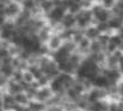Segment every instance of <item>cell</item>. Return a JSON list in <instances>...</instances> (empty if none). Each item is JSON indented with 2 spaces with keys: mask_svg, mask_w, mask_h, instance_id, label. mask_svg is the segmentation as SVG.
I'll list each match as a JSON object with an SVG mask.
<instances>
[{
  "mask_svg": "<svg viewBox=\"0 0 123 111\" xmlns=\"http://www.w3.org/2000/svg\"><path fill=\"white\" fill-rule=\"evenodd\" d=\"M12 59L13 57H11V56H7V57L1 59V65H11L12 63Z\"/></svg>",
  "mask_w": 123,
  "mask_h": 111,
  "instance_id": "836d02e7",
  "label": "cell"
},
{
  "mask_svg": "<svg viewBox=\"0 0 123 111\" xmlns=\"http://www.w3.org/2000/svg\"><path fill=\"white\" fill-rule=\"evenodd\" d=\"M87 1H90V2H92V4H97V0H87Z\"/></svg>",
  "mask_w": 123,
  "mask_h": 111,
  "instance_id": "ab89813d",
  "label": "cell"
},
{
  "mask_svg": "<svg viewBox=\"0 0 123 111\" xmlns=\"http://www.w3.org/2000/svg\"><path fill=\"white\" fill-rule=\"evenodd\" d=\"M120 11H123V0H116V5H115Z\"/></svg>",
  "mask_w": 123,
  "mask_h": 111,
  "instance_id": "e575fe53",
  "label": "cell"
},
{
  "mask_svg": "<svg viewBox=\"0 0 123 111\" xmlns=\"http://www.w3.org/2000/svg\"><path fill=\"white\" fill-rule=\"evenodd\" d=\"M104 111H109V110H104Z\"/></svg>",
  "mask_w": 123,
  "mask_h": 111,
  "instance_id": "f6af8a7d",
  "label": "cell"
},
{
  "mask_svg": "<svg viewBox=\"0 0 123 111\" xmlns=\"http://www.w3.org/2000/svg\"><path fill=\"white\" fill-rule=\"evenodd\" d=\"M108 23H109L110 29H111L114 32H117V31L121 29V26L123 25V22L122 20H120L117 17H111V19H110Z\"/></svg>",
  "mask_w": 123,
  "mask_h": 111,
  "instance_id": "e0dca14e",
  "label": "cell"
},
{
  "mask_svg": "<svg viewBox=\"0 0 123 111\" xmlns=\"http://www.w3.org/2000/svg\"><path fill=\"white\" fill-rule=\"evenodd\" d=\"M118 49H120V50H121V51L123 53V43L121 44V45H120V48H118Z\"/></svg>",
  "mask_w": 123,
  "mask_h": 111,
  "instance_id": "60d3db41",
  "label": "cell"
},
{
  "mask_svg": "<svg viewBox=\"0 0 123 111\" xmlns=\"http://www.w3.org/2000/svg\"><path fill=\"white\" fill-rule=\"evenodd\" d=\"M93 84H94V87H98V88H108L110 86V82H109L108 78L102 75V74H99L94 78Z\"/></svg>",
  "mask_w": 123,
  "mask_h": 111,
  "instance_id": "30bf717a",
  "label": "cell"
},
{
  "mask_svg": "<svg viewBox=\"0 0 123 111\" xmlns=\"http://www.w3.org/2000/svg\"><path fill=\"white\" fill-rule=\"evenodd\" d=\"M74 111H81V110H79V109H77V110H74Z\"/></svg>",
  "mask_w": 123,
  "mask_h": 111,
  "instance_id": "ee69618b",
  "label": "cell"
},
{
  "mask_svg": "<svg viewBox=\"0 0 123 111\" xmlns=\"http://www.w3.org/2000/svg\"><path fill=\"white\" fill-rule=\"evenodd\" d=\"M23 8H22V5L19 2L11 1L5 8V16H6L7 19H14L17 16L20 14Z\"/></svg>",
  "mask_w": 123,
  "mask_h": 111,
  "instance_id": "6da1fadb",
  "label": "cell"
},
{
  "mask_svg": "<svg viewBox=\"0 0 123 111\" xmlns=\"http://www.w3.org/2000/svg\"><path fill=\"white\" fill-rule=\"evenodd\" d=\"M62 44H63V39L60 37V35L53 34V36L50 37V39L48 41V43H47L45 45L48 47L49 51H50V53H51V55H53V53L57 51V50L62 47Z\"/></svg>",
  "mask_w": 123,
  "mask_h": 111,
  "instance_id": "7a4b0ae2",
  "label": "cell"
},
{
  "mask_svg": "<svg viewBox=\"0 0 123 111\" xmlns=\"http://www.w3.org/2000/svg\"><path fill=\"white\" fill-rule=\"evenodd\" d=\"M36 79H35V76L32 75V73L29 71V69H26V71H24L23 72V81H25V82H28V84H32L34 81H35Z\"/></svg>",
  "mask_w": 123,
  "mask_h": 111,
  "instance_id": "d4e9b609",
  "label": "cell"
},
{
  "mask_svg": "<svg viewBox=\"0 0 123 111\" xmlns=\"http://www.w3.org/2000/svg\"><path fill=\"white\" fill-rule=\"evenodd\" d=\"M35 1H36V2H37V4H40V2H41L42 0H35Z\"/></svg>",
  "mask_w": 123,
  "mask_h": 111,
  "instance_id": "7bdbcfd3",
  "label": "cell"
},
{
  "mask_svg": "<svg viewBox=\"0 0 123 111\" xmlns=\"http://www.w3.org/2000/svg\"><path fill=\"white\" fill-rule=\"evenodd\" d=\"M45 111H65L62 105H53V106H47Z\"/></svg>",
  "mask_w": 123,
  "mask_h": 111,
  "instance_id": "1f68e13d",
  "label": "cell"
},
{
  "mask_svg": "<svg viewBox=\"0 0 123 111\" xmlns=\"http://www.w3.org/2000/svg\"><path fill=\"white\" fill-rule=\"evenodd\" d=\"M4 90H5V92H7V93H10L12 96H16V94H18L20 92H24L20 82H17V81H14L12 79H8V81L6 84V87Z\"/></svg>",
  "mask_w": 123,
  "mask_h": 111,
  "instance_id": "8992f818",
  "label": "cell"
},
{
  "mask_svg": "<svg viewBox=\"0 0 123 111\" xmlns=\"http://www.w3.org/2000/svg\"><path fill=\"white\" fill-rule=\"evenodd\" d=\"M65 98L66 99H68V100H71V102H74V103H77L80 98H81V96L78 93V92H75L72 87L71 88H67L66 90V94H65Z\"/></svg>",
  "mask_w": 123,
  "mask_h": 111,
  "instance_id": "2e32d148",
  "label": "cell"
},
{
  "mask_svg": "<svg viewBox=\"0 0 123 111\" xmlns=\"http://www.w3.org/2000/svg\"><path fill=\"white\" fill-rule=\"evenodd\" d=\"M84 34H85V37L86 38H88L90 41H94V39H97L99 35H100V32L98 31V29L96 28V25H91V26H88L85 31H84Z\"/></svg>",
  "mask_w": 123,
  "mask_h": 111,
  "instance_id": "7c38bea8",
  "label": "cell"
},
{
  "mask_svg": "<svg viewBox=\"0 0 123 111\" xmlns=\"http://www.w3.org/2000/svg\"><path fill=\"white\" fill-rule=\"evenodd\" d=\"M11 79H12V80H14V81H17V82H20V81H23V71L16 69Z\"/></svg>",
  "mask_w": 123,
  "mask_h": 111,
  "instance_id": "f1b7e54d",
  "label": "cell"
},
{
  "mask_svg": "<svg viewBox=\"0 0 123 111\" xmlns=\"http://www.w3.org/2000/svg\"><path fill=\"white\" fill-rule=\"evenodd\" d=\"M12 1H16V2H19V4H20V2H22L23 0H12Z\"/></svg>",
  "mask_w": 123,
  "mask_h": 111,
  "instance_id": "b9f144b4",
  "label": "cell"
},
{
  "mask_svg": "<svg viewBox=\"0 0 123 111\" xmlns=\"http://www.w3.org/2000/svg\"><path fill=\"white\" fill-rule=\"evenodd\" d=\"M74 31H75V29H63L59 35L60 37L63 39V42L65 41H69V39H72V37L74 35Z\"/></svg>",
  "mask_w": 123,
  "mask_h": 111,
  "instance_id": "ffe728a7",
  "label": "cell"
},
{
  "mask_svg": "<svg viewBox=\"0 0 123 111\" xmlns=\"http://www.w3.org/2000/svg\"><path fill=\"white\" fill-rule=\"evenodd\" d=\"M87 111H91V110H87Z\"/></svg>",
  "mask_w": 123,
  "mask_h": 111,
  "instance_id": "bcb514c9",
  "label": "cell"
},
{
  "mask_svg": "<svg viewBox=\"0 0 123 111\" xmlns=\"http://www.w3.org/2000/svg\"><path fill=\"white\" fill-rule=\"evenodd\" d=\"M73 1H74V2H77V4H81L84 0H73Z\"/></svg>",
  "mask_w": 123,
  "mask_h": 111,
  "instance_id": "f35d334b",
  "label": "cell"
},
{
  "mask_svg": "<svg viewBox=\"0 0 123 111\" xmlns=\"http://www.w3.org/2000/svg\"><path fill=\"white\" fill-rule=\"evenodd\" d=\"M53 96H54V92L51 91V88H50L49 86L40 87V88L37 90V93H36L35 100L41 102V103H47V100L50 99Z\"/></svg>",
  "mask_w": 123,
  "mask_h": 111,
  "instance_id": "3957f363",
  "label": "cell"
},
{
  "mask_svg": "<svg viewBox=\"0 0 123 111\" xmlns=\"http://www.w3.org/2000/svg\"><path fill=\"white\" fill-rule=\"evenodd\" d=\"M84 38H85L84 30H80V29H77V28H75V31H74V35H73V37H72V41L75 42L77 44H79Z\"/></svg>",
  "mask_w": 123,
  "mask_h": 111,
  "instance_id": "603a6c76",
  "label": "cell"
},
{
  "mask_svg": "<svg viewBox=\"0 0 123 111\" xmlns=\"http://www.w3.org/2000/svg\"><path fill=\"white\" fill-rule=\"evenodd\" d=\"M49 87L51 88V91L54 92V94H60V96H63V97H65V94H66V88H65L63 82L61 81L60 76L54 78V79L50 81Z\"/></svg>",
  "mask_w": 123,
  "mask_h": 111,
  "instance_id": "5b68a950",
  "label": "cell"
},
{
  "mask_svg": "<svg viewBox=\"0 0 123 111\" xmlns=\"http://www.w3.org/2000/svg\"><path fill=\"white\" fill-rule=\"evenodd\" d=\"M81 6H80V4H77V2H74L73 1V4L69 6V8H68V13H72V14H78L80 11H81Z\"/></svg>",
  "mask_w": 123,
  "mask_h": 111,
  "instance_id": "4316f807",
  "label": "cell"
},
{
  "mask_svg": "<svg viewBox=\"0 0 123 111\" xmlns=\"http://www.w3.org/2000/svg\"><path fill=\"white\" fill-rule=\"evenodd\" d=\"M2 102H4V110L5 111H12L13 106L17 104L14 100V96L5 92L2 96Z\"/></svg>",
  "mask_w": 123,
  "mask_h": 111,
  "instance_id": "9c48e42d",
  "label": "cell"
},
{
  "mask_svg": "<svg viewBox=\"0 0 123 111\" xmlns=\"http://www.w3.org/2000/svg\"><path fill=\"white\" fill-rule=\"evenodd\" d=\"M38 5L41 6L42 11H43V13H44L45 17H47V16H48L54 8H55V4H54L53 0H42Z\"/></svg>",
  "mask_w": 123,
  "mask_h": 111,
  "instance_id": "8fae6325",
  "label": "cell"
},
{
  "mask_svg": "<svg viewBox=\"0 0 123 111\" xmlns=\"http://www.w3.org/2000/svg\"><path fill=\"white\" fill-rule=\"evenodd\" d=\"M4 93H5V90L0 87V98H2V96H4Z\"/></svg>",
  "mask_w": 123,
  "mask_h": 111,
  "instance_id": "74e56055",
  "label": "cell"
},
{
  "mask_svg": "<svg viewBox=\"0 0 123 111\" xmlns=\"http://www.w3.org/2000/svg\"><path fill=\"white\" fill-rule=\"evenodd\" d=\"M109 111H120L118 102H109Z\"/></svg>",
  "mask_w": 123,
  "mask_h": 111,
  "instance_id": "f546056e",
  "label": "cell"
},
{
  "mask_svg": "<svg viewBox=\"0 0 123 111\" xmlns=\"http://www.w3.org/2000/svg\"><path fill=\"white\" fill-rule=\"evenodd\" d=\"M66 13H67V11L63 10L62 7H55V8H54V10L47 16V20H48V22L61 23Z\"/></svg>",
  "mask_w": 123,
  "mask_h": 111,
  "instance_id": "277c9868",
  "label": "cell"
},
{
  "mask_svg": "<svg viewBox=\"0 0 123 111\" xmlns=\"http://www.w3.org/2000/svg\"><path fill=\"white\" fill-rule=\"evenodd\" d=\"M61 24L65 29H75L77 28V17H75V14H72V13L67 12L65 14Z\"/></svg>",
  "mask_w": 123,
  "mask_h": 111,
  "instance_id": "ba28073f",
  "label": "cell"
},
{
  "mask_svg": "<svg viewBox=\"0 0 123 111\" xmlns=\"http://www.w3.org/2000/svg\"><path fill=\"white\" fill-rule=\"evenodd\" d=\"M90 51H91L92 54H97V53H100V51H103V47H102V44L98 42V39L91 41Z\"/></svg>",
  "mask_w": 123,
  "mask_h": 111,
  "instance_id": "44dd1931",
  "label": "cell"
},
{
  "mask_svg": "<svg viewBox=\"0 0 123 111\" xmlns=\"http://www.w3.org/2000/svg\"><path fill=\"white\" fill-rule=\"evenodd\" d=\"M110 42L114 43L115 45H117V47L120 48V45L123 43V37L120 36L117 32H115L114 35H111V37H110Z\"/></svg>",
  "mask_w": 123,
  "mask_h": 111,
  "instance_id": "484cf974",
  "label": "cell"
},
{
  "mask_svg": "<svg viewBox=\"0 0 123 111\" xmlns=\"http://www.w3.org/2000/svg\"><path fill=\"white\" fill-rule=\"evenodd\" d=\"M117 90H118V93H120V96L123 97V78L118 81V84H117Z\"/></svg>",
  "mask_w": 123,
  "mask_h": 111,
  "instance_id": "d6a6232c",
  "label": "cell"
},
{
  "mask_svg": "<svg viewBox=\"0 0 123 111\" xmlns=\"http://www.w3.org/2000/svg\"><path fill=\"white\" fill-rule=\"evenodd\" d=\"M117 34H118L120 36H122V37H123V25L121 26V29H120V30L117 31Z\"/></svg>",
  "mask_w": 123,
  "mask_h": 111,
  "instance_id": "8d00e7d4",
  "label": "cell"
},
{
  "mask_svg": "<svg viewBox=\"0 0 123 111\" xmlns=\"http://www.w3.org/2000/svg\"><path fill=\"white\" fill-rule=\"evenodd\" d=\"M51 36H53V29L49 25H47L45 28H43L37 32V39L41 44H47Z\"/></svg>",
  "mask_w": 123,
  "mask_h": 111,
  "instance_id": "52a82bcc",
  "label": "cell"
},
{
  "mask_svg": "<svg viewBox=\"0 0 123 111\" xmlns=\"http://www.w3.org/2000/svg\"><path fill=\"white\" fill-rule=\"evenodd\" d=\"M28 69L32 73V75L35 76V79H36V80L41 79L42 76L44 75V74H43V72H42V69L38 67V66H29V68H28Z\"/></svg>",
  "mask_w": 123,
  "mask_h": 111,
  "instance_id": "cb8c5ba5",
  "label": "cell"
},
{
  "mask_svg": "<svg viewBox=\"0 0 123 111\" xmlns=\"http://www.w3.org/2000/svg\"><path fill=\"white\" fill-rule=\"evenodd\" d=\"M62 48H65L67 51H69V53L72 54V53H74V51L78 49V44H77L75 42H73L72 39H69V41H65V42H63Z\"/></svg>",
  "mask_w": 123,
  "mask_h": 111,
  "instance_id": "d6986e66",
  "label": "cell"
},
{
  "mask_svg": "<svg viewBox=\"0 0 123 111\" xmlns=\"http://www.w3.org/2000/svg\"><path fill=\"white\" fill-rule=\"evenodd\" d=\"M28 108L30 111H45L47 105H45V103H41V102H37V100H31L29 103Z\"/></svg>",
  "mask_w": 123,
  "mask_h": 111,
  "instance_id": "9a60e30c",
  "label": "cell"
},
{
  "mask_svg": "<svg viewBox=\"0 0 123 111\" xmlns=\"http://www.w3.org/2000/svg\"><path fill=\"white\" fill-rule=\"evenodd\" d=\"M14 71L16 69L12 67V65H1V67H0V73L6 79H11L13 73H14Z\"/></svg>",
  "mask_w": 123,
  "mask_h": 111,
  "instance_id": "5bb4252c",
  "label": "cell"
},
{
  "mask_svg": "<svg viewBox=\"0 0 123 111\" xmlns=\"http://www.w3.org/2000/svg\"><path fill=\"white\" fill-rule=\"evenodd\" d=\"M93 5H94V4H92V2H90V1H87V0H84L81 4H80L82 10H91Z\"/></svg>",
  "mask_w": 123,
  "mask_h": 111,
  "instance_id": "4dcf8cb0",
  "label": "cell"
},
{
  "mask_svg": "<svg viewBox=\"0 0 123 111\" xmlns=\"http://www.w3.org/2000/svg\"><path fill=\"white\" fill-rule=\"evenodd\" d=\"M20 5H22V8L28 10V11H32L38 4H37L35 0H23V1L20 2Z\"/></svg>",
  "mask_w": 123,
  "mask_h": 111,
  "instance_id": "7402d4cb",
  "label": "cell"
},
{
  "mask_svg": "<svg viewBox=\"0 0 123 111\" xmlns=\"http://www.w3.org/2000/svg\"><path fill=\"white\" fill-rule=\"evenodd\" d=\"M117 69H118V72L122 74V76H123V61H120V63H118V67H117Z\"/></svg>",
  "mask_w": 123,
  "mask_h": 111,
  "instance_id": "d590c367",
  "label": "cell"
},
{
  "mask_svg": "<svg viewBox=\"0 0 123 111\" xmlns=\"http://www.w3.org/2000/svg\"><path fill=\"white\" fill-rule=\"evenodd\" d=\"M14 100H16V103H17V104L23 105V106H28V105H29V103L31 102V100L29 99V97L26 96V93H25V92H20V93L16 94V96H14Z\"/></svg>",
  "mask_w": 123,
  "mask_h": 111,
  "instance_id": "4fadbf2b",
  "label": "cell"
},
{
  "mask_svg": "<svg viewBox=\"0 0 123 111\" xmlns=\"http://www.w3.org/2000/svg\"><path fill=\"white\" fill-rule=\"evenodd\" d=\"M100 5H102L104 8H106V10H111V8L116 5V0H102Z\"/></svg>",
  "mask_w": 123,
  "mask_h": 111,
  "instance_id": "83f0119b",
  "label": "cell"
},
{
  "mask_svg": "<svg viewBox=\"0 0 123 111\" xmlns=\"http://www.w3.org/2000/svg\"><path fill=\"white\" fill-rule=\"evenodd\" d=\"M75 105H77V109H79V110H81V111H87L90 109V103L86 99V94H82L81 98L75 103Z\"/></svg>",
  "mask_w": 123,
  "mask_h": 111,
  "instance_id": "ac0fdd59",
  "label": "cell"
}]
</instances>
